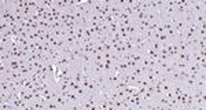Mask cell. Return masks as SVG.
I'll use <instances>...</instances> for the list:
<instances>
[{"instance_id":"6da1fadb","label":"cell","mask_w":206,"mask_h":110,"mask_svg":"<svg viewBox=\"0 0 206 110\" xmlns=\"http://www.w3.org/2000/svg\"><path fill=\"white\" fill-rule=\"evenodd\" d=\"M7 63H8V68L11 69V70H15V72H18V70H19V68H21L19 61H18V59H15V58L10 59Z\"/></svg>"},{"instance_id":"7a4b0ae2","label":"cell","mask_w":206,"mask_h":110,"mask_svg":"<svg viewBox=\"0 0 206 110\" xmlns=\"http://www.w3.org/2000/svg\"><path fill=\"white\" fill-rule=\"evenodd\" d=\"M173 29H175L176 34H177V33H183V32H184V29H185V23L183 22V19L179 21L177 23H176V25L173 26Z\"/></svg>"},{"instance_id":"3957f363","label":"cell","mask_w":206,"mask_h":110,"mask_svg":"<svg viewBox=\"0 0 206 110\" xmlns=\"http://www.w3.org/2000/svg\"><path fill=\"white\" fill-rule=\"evenodd\" d=\"M45 109H61V106L55 102L54 99H51V101H48L45 103Z\"/></svg>"},{"instance_id":"277c9868","label":"cell","mask_w":206,"mask_h":110,"mask_svg":"<svg viewBox=\"0 0 206 110\" xmlns=\"http://www.w3.org/2000/svg\"><path fill=\"white\" fill-rule=\"evenodd\" d=\"M157 40L159 41V43H171V41H172L171 39H169V36H168L166 33H161L159 36H158Z\"/></svg>"},{"instance_id":"5b68a950","label":"cell","mask_w":206,"mask_h":110,"mask_svg":"<svg viewBox=\"0 0 206 110\" xmlns=\"http://www.w3.org/2000/svg\"><path fill=\"white\" fill-rule=\"evenodd\" d=\"M11 88L8 85V82L6 81H0V92H10Z\"/></svg>"},{"instance_id":"8992f818","label":"cell","mask_w":206,"mask_h":110,"mask_svg":"<svg viewBox=\"0 0 206 110\" xmlns=\"http://www.w3.org/2000/svg\"><path fill=\"white\" fill-rule=\"evenodd\" d=\"M157 32H158V33H159V34H161V33H165V29H164V26H162V23H161V22L158 23Z\"/></svg>"}]
</instances>
